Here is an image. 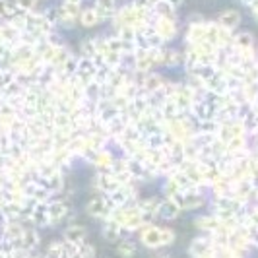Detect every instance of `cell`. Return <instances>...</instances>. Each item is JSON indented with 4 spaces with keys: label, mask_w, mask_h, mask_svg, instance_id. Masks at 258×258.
<instances>
[{
    "label": "cell",
    "mask_w": 258,
    "mask_h": 258,
    "mask_svg": "<svg viewBox=\"0 0 258 258\" xmlns=\"http://www.w3.org/2000/svg\"><path fill=\"white\" fill-rule=\"evenodd\" d=\"M221 20H223V22H227V24H235V22H237V20H239V14L235 12V10H227V14H223V16H221Z\"/></svg>",
    "instance_id": "1"
}]
</instances>
